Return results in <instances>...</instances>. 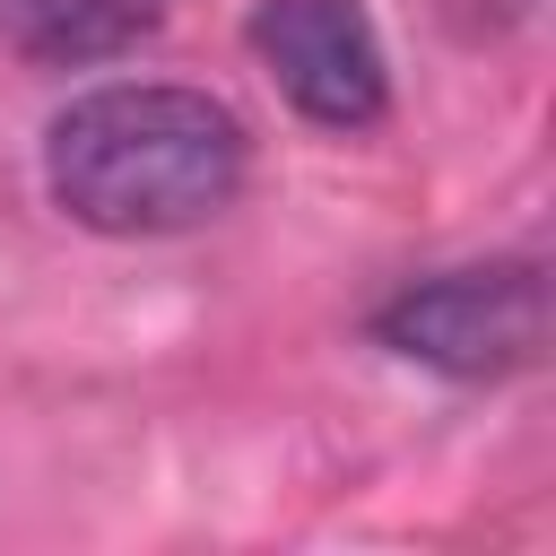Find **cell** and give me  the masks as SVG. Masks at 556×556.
Wrapping results in <instances>:
<instances>
[{
    "label": "cell",
    "instance_id": "cell-4",
    "mask_svg": "<svg viewBox=\"0 0 556 556\" xmlns=\"http://www.w3.org/2000/svg\"><path fill=\"white\" fill-rule=\"evenodd\" d=\"M165 0H0V35L43 70H87L156 35Z\"/></svg>",
    "mask_w": 556,
    "mask_h": 556
},
{
    "label": "cell",
    "instance_id": "cell-1",
    "mask_svg": "<svg viewBox=\"0 0 556 556\" xmlns=\"http://www.w3.org/2000/svg\"><path fill=\"white\" fill-rule=\"evenodd\" d=\"M252 139L208 87L174 78H122L87 87L43 130V182L70 226L87 235H182L208 226L243 191Z\"/></svg>",
    "mask_w": 556,
    "mask_h": 556
},
{
    "label": "cell",
    "instance_id": "cell-3",
    "mask_svg": "<svg viewBox=\"0 0 556 556\" xmlns=\"http://www.w3.org/2000/svg\"><path fill=\"white\" fill-rule=\"evenodd\" d=\"M252 52L278 78V96L321 130H374L391 104V70L365 0H261Z\"/></svg>",
    "mask_w": 556,
    "mask_h": 556
},
{
    "label": "cell",
    "instance_id": "cell-2",
    "mask_svg": "<svg viewBox=\"0 0 556 556\" xmlns=\"http://www.w3.org/2000/svg\"><path fill=\"white\" fill-rule=\"evenodd\" d=\"M374 330L408 365H434L452 382H504V374L539 365V348H547V278H539V261L443 269V278H417L408 295H391Z\"/></svg>",
    "mask_w": 556,
    "mask_h": 556
}]
</instances>
